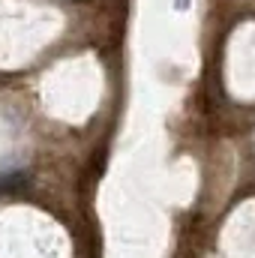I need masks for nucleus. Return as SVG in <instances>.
Wrapping results in <instances>:
<instances>
[{
  "label": "nucleus",
  "instance_id": "f257e3e1",
  "mask_svg": "<svg viewBox=\"0 0 255 258\" xmlns=\"http://www.w3.org/2000/svg\"><path fill=\"white\" fill-rule=\"evenodd\" d=\"M177 6H180V9H183V6H186V0H177Z\"/></svg>",
  "mask_w": 255,
  "mask_h": 258
}]
</instances>
